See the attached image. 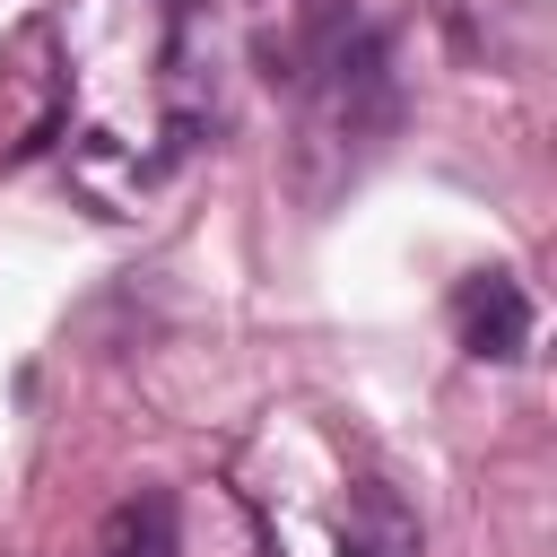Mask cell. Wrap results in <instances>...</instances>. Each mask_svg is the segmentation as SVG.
Masks as SVG:
<instances>
[{
	"mask_svg": "<svg viewBox=\"0 0 557 557\" xmlns=\"http://www.w3.org/2000/svg\"><path fill=\"white\" fill-rule=\"evenodd\" d=\"M461 348H470V357H496V366L531 348V296H522L505 270H487V278L461 287Z\"/></svg>",
	"mask_w": 557,
	"mask_h": 557,
	"instance_id": "cell-1",
	"label": "cell"
},
{
	"mask_svg": "<svg viewBox=\"0 0 557 557\" xmlns=\"http://www.w3.org/2000/svg\"><path fill=\"white\" fill-rule=\"evenodd\" d=\"M96 557H183V513H174V496H165V487L122 496V505L104 513V531H96Z\"/></svg>",
	"mask_w": 557,
	"mask_h": 557,
	"instance_id": "cell-2",
	"label": "cell"
},
{
	"mask_svg": "<svg viewBox=\"0 0 557 557\" xmlns=\"http://www.w3.org/2000/svg\"><path fill=\"white\" fill-rule=\"evenodd\" d=\"M339 557H418V513L392 487H357L339 513Z\"/></svg>",
	"mask_w": 557,
	"mask_h": 557,
	"instance_id": "cell-3",
	"label": "cell"
}]
</instances>
